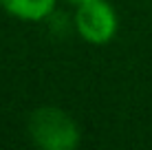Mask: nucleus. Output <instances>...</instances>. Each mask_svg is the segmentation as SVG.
Here are the masks:
<instances>
[{
	"label": "nucleus",
	"mask_w": 152,
	"mask_h": 150,
	"mask_svg": "<svg viewBox=\"0 0 152 150\" xmlns=\"http://www.w3.org/2000/svg\"><path fill=\"white\" fill-rule=\"evenodd\" d=\"M27 128L35 146L44 150H73L80 143V128L75 119L53 106L33 110Z\"/></svg>",
	"instance_id": "1"
},
{
	"label": "nucleus",
	"mask_w": 152,
	"mask_h": 150,
	"mask_svg": "<svg viewBox=\"0 0 152 150\" xmlns=\"http://www.w3.org/2000/svg\"><path fill=\"white\" fill-rule=\"evenodd\" d=\"M117 13L106 0H84L75 13V27L91 44H106L117 33Z\"/></svg>",
	"instance_id": "2"
},
{
	"label": "nucleus",
	"mask_w": 152,
	"mask_h": 150,
	"mask_svg": "<svg viewBox=\"0 0 152 150\" xmlns=\"http://www.w3.org/2000/svg\"><path fill=\"white\" fill-rule=\"evenodd\" d=\"M0 7L20 20H44L53 11L55 0H0Z\"/></svg>",
	"instance_id": "3"
},
{
	"label": "nucleus",
	"mask_w": 152,
	"mask_h": 150,
	"mask_svg": "<svg viewBox=\"0 0 152 150\" xmlns=\"http://www.w3.org/2000/svg\"><path fill=\"white\" fill-rule=\"evenodd\" d=\"M71 2H77V4H80V2H84V0H71Z\"/></svg>",
	"instance_id": "4"
}]
</instances>
